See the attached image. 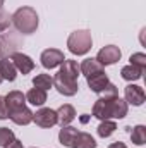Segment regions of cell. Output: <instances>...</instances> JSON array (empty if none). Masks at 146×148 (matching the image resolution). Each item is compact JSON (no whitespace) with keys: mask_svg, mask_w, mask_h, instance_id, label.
<instances>
[{"mask_svg":"<svg viewBox=\"0 0 146 148\" xmlns=\"http://www.w3.org/2000/svg\"><path fill=\"white\" fill-rule=\"evenodd\" d=\"M59 73H62L64 76H67V77H71V79H76L77 81V77H79V64L76 62V60H64L62 64H60V71Z\"/></svg>","mask_w":146,"mask_h":148,"instance_id":"ac0fdd59","label":"cell"},{"mask_svg":"<svg viewBox=\"0 0 146 148\" xmlns=\"http://www.w3.org/2000/svg\"><path fill=\"white\" fill-rule=\"evenodd\" d=\"M131 140H132V143L138 145V147H141V145L146 143V127L143 126V124H139V126H136V127L132 129Z\"/></svg>","mask_w":146,"mask_h":148,"instance_id":"cb8c5ba5","label":"cell"},{"mask_svg":"<svg viewBox=\"0 0 146 148\" xmlns=\"http://www.w3.org/2000/svg\"><path fill=\"white\" fill-rule=\"evenodd\" d=\"M115 98H98L95 102V105H93V115L96 119H100V121L112 119V115H113V100Z\"/></svg>","mask_w":146,"mask_h":148,"instance_id":"8992f818","label":"cell"},{"mask_svg":"<svg viewBox=\"0 0 146 148\" xmlns=\"http://www.w3.org/2000/svg\"><path fill=\"white\" fill-rule=\"evenodd\" d=\"M108 148H127V145L122 143V141H115V143H112Z\"/></svg>","mask_w":146,"mask_h":148,"instance_id":"4dcf8cb0","label":"cell"},{"mask_svg":"<svg viewBox=\"0 0 146 148\" xmlns=\"http://www.w3.org/2000/svg\"><path fill=\"white\" fill-rule=\"evenodd\" d=\"M26 102H29L35 107H41L46 103V91L41 88H31L26 95Z\"/></svg>","mask_w":146,"mask_h":148,"instance_id":"e0dca14e","label":"cell"},{"mask_svg":"<svg viewBox=\"0 0 146 148\" xmlns=\"http://www.w3.org/2000/svg\"><path fill=\"white\" fill-rule=\"evenodd\" d=\"M127 115V102L122 100V98H115L113 100V119H124Z\"/></svg>","mask_w":146,"mask_h":148,"instance_id":"603a6c76","label":"cell"},{"mask_svg":"<svg viewBox=\"0 0 146 148\" xmlns=\"http://www.w3.org/2000/svg\"><path fill=\"white\" fill-rule=\"evenodd\" d=\"M33 86L35 88H41V90H50L53 86V77L50 74H38L33 77Z\"/></svg>","mask_w":146,"mask_h":148,"instance_id":"7402d4cb","label":"cell"},{"mask_svg":"<svg viewBox=\"0 0 146 148\" xmlns=\"http://www.w3.org/2000/svg\"><path fill=\"white\" fill-rule=\"evenodd\" d=\"M77 129L72 127V126H64L62 129H60V133H59V141H60V145H64V147L67 148H72L74 147V141H76V138H77Z\"/></svg>","mask_w":146,"mask_h":148,"instance_id":"5bb4252c","label":"cell"},{"mask_svg":"<svg viewBox=\"0 0 146 148\" xmlns=\"http://www.w3.org/2000/svg\"><path fill=\"white\" fill-rule=\"evenodd\" d=\"M72 148H96V141L89 133H77Z\"/></svg>","mask_w":146,"mask_h":148,"instance_id":"d6986e66","label":"cell"},{"mask_svg":"<svg viewBox=\"0 0 146 148\" xmlns=\"http://www.w3.org/2000/svg\"><path fill=\"white\" fill-rule=\"evenodd\" d=\"M53 86L57 88V91L64 97H74L79 90V84L76 79H71L67 76H64L62 73H57L53 77Z\"/></svg>","mask_w":146,"mask_h":148,"instance_id":"3957f363","label":"cell"},{"mask_svg":"<svg viewBox=\"0 0 146 148\" xmlns=\"http://www.w3.org/2000/svg\"><path fill=\"white\" fill-rule=\"evenodd\" d=\"M143 69H139V67H136V66H126V67H122V71H120V76L126 79V81H138V79H141V76H143Z\"/></svg>","mask_w":146,"mask_h":148,"instance_id":"ffe728a7","label":"cell"},{"mask_svg":"<svg viewBox=\"0 0 146 148\" xmlns=\"http://www.w3.org/2000/svg\"><path fill=\"white\" fill-rule=\"evenodd\" d=\"M9 119L17 126H28L29 122H33V112L28 107H23V109L9 112Z\"/></svg>","mask_w":146,"mask_h":148,"instance_id":"7c38bea8","label":"cell"},{"mask_svg":"<svg viewBox=\"0 0 146 148\" xmlns=\"http://www.w3.org/2000/svg\"><path fill=\"white\" fill-rule=\"evenodd\" d=\"M131 66H136V67H139V69H146V55L143 52H138V53H132L131 55Z\"/></svg>","mask_w":146,"mask_h":148,"instance_id":"484cf974","label":"cell"},{"mask_svg":"<svg viewBox=\"0 0 146 148\" xmlns=\"http://www.w3.org/2000/svg\"><path fill=\"white\" fill-rule=\"evenodd\" d=\"M2 81H3V79H2V76H0V83H2Z\"/></svg>","mask_w":146,"mask_h":148,"instance_id":"d6a6232c","label":"cell"},{"mask_svg":"<svg viewBox=\"0 0 146 148\" xmlns=\"http://www.w3.org/2000/svg\"><path fill=\"white\" fill-rule=\"evenodd\" d=\"M93 47V38L88 29L72 31L67 38V48L74 55H86Z\"/></svg>","mask_w":146,"mask_h":148,"instance_id":"7a4b0ae2","label":"cell"},{"mask_svg":"<svg viewBox=\"0 0 146 148\" xmlns=\"http://www.w3.org/2000/svg\"><path fill=\"white\" fill-rule=\"evenodd\" d=\"M115 129H117V124H115L113 121H110V119H105V121H102V124L98 126L96 133H98L100 138H108V136H112V134L115 133Z\"/></svg>","mask_w":146,"mask_h":148,"instance_id":"44dd1931","label":"cell"},{"mask_svg":"<svg viewBox=\"0 0 146 148\" xmlns=\"http://www.w3.org/2000/svg\"><path fill=\"white\" fill-rule=\"evenodd\" d=\"M55 112H57V124H60L62 127L64 126H69L74 119H76V110H74L72 105H69V103L62 105L59 110H55Z\"/></svg>","mask_w":146,"mask_h":148,"instance_id":"4fadbf2b","label":"cell"},{"mask_svg":"<svg viewBox=\"0 0 146 148\" xmlns=\"http://www.w3.org/2000/svg\"><path fill=\"white\" fill-rule=\"evenodd\" d=\"M3 98H5L7 112H12V110H17V109L26 107V95H23V93H21V91H17V90L9 91Z\"/></svg>","mask_w":146,"mask_h":148,"instance_id":"30bf717a","label":"cell"},{"mask_svg":"<svg viewBox=\"0 0 146 148\" xmlns=\"http://www.w3.org/2000/svg\"><path fill=\"white\" fill-rule=\"evenodd\" d=\"M14 64V67L17 69V73L21 74H29L33 69H35V62L29 55L26 53H21V52H14L10 57H9Z\"/></svg>","mask_w":146,"mask_h":148,"instance_id":"52a82bcc","label":"cell"},{"mask_svg":"<svg viewBox=\"0 0 146 148\" xmlns=\"http://www.w3.org/2000/svg\"><path fill=\"white\" fill-rule=\"evenodd\" d=\"M79 71H81V74H84L86 77H89V76H93L96 73H102L103 66L96 59H84L81 62V66H79Z\"/></svg>","mask_w":146,"mask_h":148,"instance_id":"9a60e30c","label":"cell"},{"mask_svg":"<svg viewBox=\"0 0 146 148\" xmlns=\"http://www.w3.org/2000/svg\"><path fill=\"white\" fill-rule=\"evenodd\" d=\"M9 26H10V16H9L7 10H3V9L0 7V33L5 31Z\"/></svg>","mask_w":146,"mask_h":148,"instance_id":"4316f807","label":"cell"},{"mask_svg":"<svg viewBox=\"0 0 146 148\" xmlns=\"http://www.w3.org/2000/svg\"><path fill=\"white\" fill-rule=\"evenodd\" d=\"M86 81H88V86L91 88V91H95V93H102L105 90V86L110 83V79H108V76L105 74V71L86 77Z\"/></svg>","mask_w":146,"mask_h":148,"instance_id":"8fae6325","label":"cell"},{"mask_svg":"<svg viewBox=\"0 0 146 148\" xmlns=\"http://www.w3.org/2000/svg\"><path fill=\"white\" fill-rule=\"evenodd\" d=\"M3 148H24V147H23V141H19V140H14V141H10L7 147H3Z\"/></svg>","mask_w":146,"mask_h":148,"instance_id":"f546056e","label":"cell"},{"mask_svg":"<svg viewBox=\"0 0 146 148\" xmlns=\"http://www.w3.org/2000/svg\"><path fill=\"white\" fill-rule=\"evenodd\" d=\"M10 23L14 24V28L19 33H23V35H33L38 29L40 19H38V14L33 7H19L10 16Z\"/></svg>","mask_w":146,"mask_h":148,"instance_id":"6da1fadb","label":"cell"},{"mask_svg":"<svg viewBox=\"0 0 146 148\" xmlns=\"http://www.w3.org/2000/svg\"><path fill=\"white\" fill-rule=\"evenodd\" d=\"M100 95H103L102 98H115V97H119L117 86H115V84H112V83H108V84L105 86V90H103Z\"/></svg>","mask_w":146,"mask_h":148,"instance_id":"83f0119b","label":"cell"},{"mask_svg":"<svg viewBox=\"0 0 146 148\" xmlns=\"http://www.w3.org/2000/svg\"><path fill=\"white\" fill-rule=\"evenodd\" d=\"M124 97H126V102L131 103V105H134V107L143 105L145 98H146L145 90L141 86H138V84H127L126 90H124Z\"/></svg>","mask_w":146,"mask_h":148,"instance_id":"ba28073f","label":"cell"},{"mask_svg":"<svg viewBox=\"0 0 146 148\" xmlns=\"http://www.w3.org/2000/svg\"><path fill=\"white\" fill-rule=\"evenodd\" d=\"M0 76L5 81H16V77H17V69L14 67L12 60L7 57H3L0 60Z\"/></svg>","mask_w":146,"mask_h":148,"instance_id":"2e32d148","label":"cell"},{"mask_svg":"<svg viewBox=\"0 0 146 148\" xmlns=\"http://www.w3.org/2000/svg\"><path fill=\"white\" fill-rule=\"evenodd\" d=\"M120 57H122V52H120L119 47H115V45H107V47L100 48V52H98V55H96V60H98L102 66H112V64L119 62Z\"/></svg>","mask_w":146,"mask_h":148,"instance_id":"5b68a950","label":"cell"},{"mask_svg":"<svg viewBox=\"0 0 146 148\" xmlns=\"http://www.w3.org/2000/svg\"><path fill=\"white\" fill-rule=\"evenodd\" d=\"M40 60H41V66L45 69H55L65 60V57H64V52L59 48H46L41 52Z\"/></svg>","mask_w":146,"mask_h":148,"instance_id":"277c9868","label":"cell"},{"mask_svg":"<svg viewBox=\"0 0 146 148\" xmlns=\"http://www.w3.org/2000/svg\"><path fill=\"white\" fill-rule=\"evenodd\" d=\"M33 121L40 127H53L57 124V112L52 109H40L36 114H33Z\"/></svg>","mask_w":146,"mask_h":148,"instance_id":"9c48e42d","label":"cell"},{"mask_svg":"<svg viewBox=\"0 0 146 148\" xmlns=\"http://www.w3.org/2000/svg\"><path fill=\"white\" fill-rule=\"evenodd\" d=\"M14 140H16V136L9 127H0V147H7Z\"/></svg>","mask_w":146,"mask_h":148,"instance_id":"d4e9b609","label":"cell"},{"mask_svg":"<svg viewBox=\"0 0 146 148\" xmlns=\"http://www.w3.org/2000/svg\"><path fill=\"white\" fill-rule=\"evenodd\" d=\"M3 2H5V0H0V7H2V5H3Z\"/></svg>","mask_w":146,"mask_h":148,"instance_id":"1f68e13d","label":"cell"},{"mask_svg":"<svg viewBox=\"0 0 146 148\" xmlns=\"http://www.w3.org/2000/svg\"><path fill=\"white\" fill-rule=\"evenodd\" d=\"M7 117H9V112H7V105H5V98L0 97V121H3Z\"/></svg>","mask_w":146,"mask_h":148,"instance_id":"f1b7e54d","label":"cell"}]
</instances>
